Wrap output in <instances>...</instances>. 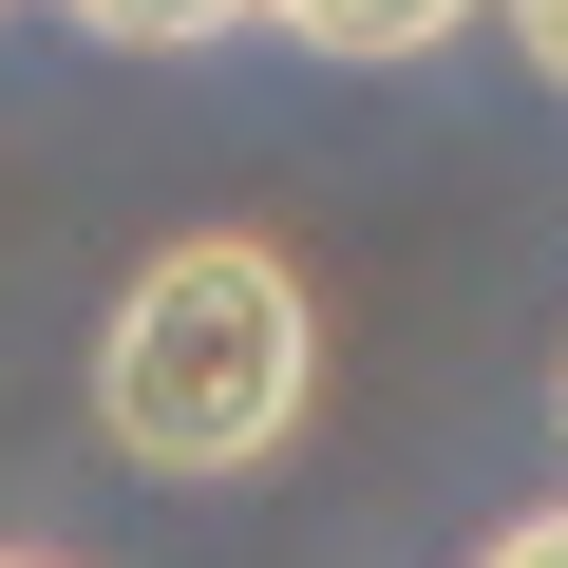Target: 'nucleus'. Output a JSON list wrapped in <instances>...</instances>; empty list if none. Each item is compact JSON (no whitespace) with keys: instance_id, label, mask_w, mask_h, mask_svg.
<instances>
[{"instance_id":"obj_5","label":"nucleus","mask_w":568,"mask_h":568,"mask_svg":"<svg viewBox=\"0 0 568 568\" xmlns=\"http://www.w3.org/2000/svg\"><path fill=\"white\" fill-rule=\"evenodd\" d=\"M474 568H568V493H549V511H511V530H493Z\"/></svg>"},{"instance_id":"obj_6","label":"nucleus","mask_w":568,"mask_h":568,"mask_svg":"<svg viewBox=\"0 0 568 568\" xmlns=\"http://www.w3.org/2000/svg\"><path fill=\"white\" fill-rule=\"evenodd\" d=\"M0 568H58V549H0Z\"/></svg>"},{"instance_id":"obj_1","label":"nucleus","mask_w":568,"mask_h":568,"mask_svg":"<svg viewBox=\"0 0 568 568\" xmlns=\"http://www.w3.org/2000/svg\"><path fill=\"white\" fill-rule=\"evenodd\" d=\"M323 398V304L265 227H190L95 323V436L133 474H265Z\"/></svg>"},{"instance_id":"obj_2","label":"nucleus","mask_w":568,"mask_h":568,"mask_svg":"<svg viewBox=\"0 0 568 568\" xmlns=\"http://www.w3.org/2000/svg\"><path fill=\"white\" fill-rule=\"evenodd\" d=\"M246 20H265V39H304V58H361V77H379V58H436L455 20H493V0H246Z\"/></svg>"},{"instance_id":"obj_4","label":"nucleus","mask_w":568,"mask_h":568,"mask_svg":"<svg viewBox=\"0 0 568 568\" xmlns=\"http://www.w3.org/2000/svg\"><path fill=\"white\" fill-rule=\"evenodd\" d=\"M493 20H511V58H530V77L568 95V0H493Z\"/></svg>"},{"instance_id":"obj_3","label":"nucleus","mask_w":568,"mask_h":568,"mask_svg":"<svg viewBox=\"0 0 568 568\" xmlns=\"http://www.w3.org/2000/svg\"><path fill=\"white\" fill-rule=\"evenodd\" d=\"M58 20L114 58H190V39H246V0H58Z\"/></svg>"},{"instance_id":"obj_7","label":"nucleus","mask_w":568,"mask_h":568,"mask_svg":"<svg viewBox=\"0 0 568 568\" xmlns=\"http://www.w3.org/2000/svg\"><path fill=\"white\" fill-rule=\"evenodd\" d=\"M549 417H568V361H549Z\"/></svg>"}]
</instances>
